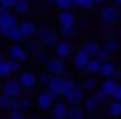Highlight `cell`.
<instances>
[{"instance_id":"obj_49","label":"cell","mask_w":121,"mask_h":119,"mask_svg":"<svg viewBox=\"0 0 121 119\" xmlns=\"http://www.w3.org/2000/svg\"><path fill=\"white\" fill-rule=\"evenodd\" d=\"M119 33H121V30H119Z\"/></svg>"},{"instance_id":"obj_36","label":"cell","mask_w":121,"mask_h":119,"mask_svg":"<svg viewBox=\"0 0 121 119\" xmlns=\"http://www.w3.org/2000/svg\"><path fill=\"white\" fill-rule=\"evenodd\" d=\"M14 4H16V0H0V7H2L4 11L14 9Z\"/></svg>"},{"instance_id":"obj_31","label":"cell","mask_w":121,"mask_h":119,"mask_svg":"<svg viewBox=\"0 0 121 119\" xmlns=\"http://www.w3.org/2000/svg\"><path fill=\"white\" fill-rule=\"evenodd\" d=\"M9 75H12L11 61L9 60H2V63H0V77H9Z\"/></svg>"},{"instance_id":"obj_7","label":"cell","mask_w":121,"mask_h":119,"mask_svg":"<svg viewBox=\"0 0 121 119\" xmlns=\"http://www.w3.org/2000/svg\"><path fill=\"white\" fill-rule=\"evenodd\" d=\"M82 100H84V91H82L81 84L76 82V86L72 88V91L65 96V103H70V107H79V105L82 103Z\"/></svg>"},{"instance_id":"obj_37","label":"cell","mask_w":121,"mask_h":119,"mask_svg":"<svg viewBox=\"0 0 121 119\" xmlns=\"http://www.w3.org/2000/svg\"><path fill=\"white\" fill-rule=\"evenodd\" d=\"M93 98H95V100L98 102L100 105H102V103H104V102H105V100H107L109 96H107V95H104V93L100 91V89H95V93H93Z\"/></svg>"},{"instance_id":"obj_34","label":"cell","mask_w":121,"mask_h":119,"mask_svg":"<svg viewBox=\"0 0 121 119\" xmlns=\"http://www.w3.org/2000/svg\"><path fill=\"white\" fill-rule=\"evenodd\" d=\"M55 5L60 9V12L72 9V2H70V0H55Z\"/></svg>"},{"instance_id":"obj_35","label":"cell","mask_w":121,"mask_h":119,"mask_svg":"<svg viewBox=\"0 0 121 119\" xmlns=\"http://www.w3.org/2000/svg\"><path fill=\"white\" fill-rule=\"evenodd\" d=\"M58 35H61V37H76L77 35V32H76V28H65V26H60V33Z\"/></svg>"},{"instance_id":"obj_32","label":"cell","mask_w":121,"mask_h":119,"mask_svg":"<svg viewBox=\"0 0 121 119\" xmlns=\"http://www.w3.org/2000/svg\"><path fill=\"white\" fill-rule=\"evenodd\" d=\"M33 107V102H32V98H21L19 100V112H28V110H32Z\"/></svg>"},{"instance_id":"obj_24","label":"cell","mask_w":121,"mask_h":119,"mask_svg":"<svg viewBox=\"0 0 121 119\" xmlns=\"http://www.w3.org/2000/svg\"><path fill=\"white\" fill-rule=\"evenodd\" d=\"M5 39H9V40H11L12 44H21L23 40H25V39H23V35H21V32L18 30V26H16V28H12V30H9V32H7Z\"/></svg>"},{"instance_id":"obj_25","label":"cell","mask_w":121,"mask_h":119,"mask_svg":"<svg viewBox=\"0 0 121 119\" xmlns=\"http://www.w3.org/2000/svg\"><path fill=\"white\" fill-rule=\"evenodd\" d=\"M67 119H84V110L81 107H69Z\"/></svg>"},{"instance_id":"obj_19","label":"cell","mask_w":121,"mask_h":119,"mask_svg":"<svg viewBox=\"0 0 121 119\" xmlns=\"http://www.w3.org/2000/svg\"><path fill=\"white\" fill-rule=\"evenodd\" d=\"M88 61H90V58L81 51V49L74 54V67H76L77 70H84V67H86V63H88Z\"/></svg>"},{"instance_id":"obj_4","label":"cell","mask_w":121,"mask_h":119,"mask_svg":"<svg viewBox=\"0 0 121 119\" xmlns=\"http://www.w3.org/2000/svg\"><path fill=\"white\" fill-rule=\"evenodd\" d=\"M119 9L116 5H105L102 11H100V19H102V23L105 25V26H111V25H114L116 21L119 19Z\"/></svg>"},{"instance_id":"obj_5","label":"cell","mask_w":121,"mask_h":119,"mask_svg":"<svg viewBox=\"0 0 121 119\" xmlns=\"http://www.w3.org/2000/svg\"><path fill=\"white\" fill-rule=\"evenodd\" d=\"M21 93H23V89H21V86H19V82L16 79L5 81V84H4V88H2V95H5L7 98H11V100H19Z\"/></svg>"},{"instance_id":"obj_41","label":"cell","mask_w":121,"mask_h":119,"mask_svg":"<svg viewBox=\"0 0 121 119\" xmlns=\"http://www.w3.org/2000/svg\"><path fill=\"white\" fill-rule=\"evenodd\" d=\"M11 72L12 74H19L21 72V63H19V61H11Z\"/></svg>"},{"instance_id":"obj_6","label":"cell","mask_w":121,"mask_h":119,"mask_svg":"<svg viewBox=\"0 0 121 119\" xmlns=\"http://www.w3.org/2000/svg\"><path fill=\"white\" fill-rule=\"evenodd\" d=\"M46 70L53 77H61L67 72V65H65V61L60 60V58H51L46 63Z\"/></svg>"},{"instance_id":"obj_27","label":"cell","mask_w":121,"mask_h":119,"mask_svg":"<svg viewBox=\"0 0 121 119\" xmlns=\"http://www.w3.org/2000/svg\"><path fill=\"white\" fill-rule=\"evenodd\" d=\"M107 114L111 117H119L121 116V102H111L109 109H107Z\"/></svg>"},{"instance_id":"obj_21","label":"cell","mask_w":121,"mask_h":119,"mask_svg":"<svg viewBox=\"0 0 121 119\" xmlns=\"http://www.w3.org/2000/svg\"><path fill=\"white\" fill-rule=\"evenodd\" d=\"M82 105H84V109H82V110H84V112H90V114H95L100 109V103L95 100L93 96H88L86 100H82Z\"/></svg>"},{"instance_id":"obj_48","label":"cell","mask_w":121,"mask_h":119,"mask_svg":"<svg viewBox=\"0 0 121 119\" xmlns=\"http://www.w3.org/2000/svg\"><path fill=\"white\" fill-rule=\"evenodd\" d=\"M119 51H121V42H119Z\"/></svg>"},{"instance_id":"obj_10","label":"cell","mask_w":121,"mask_h":119,"mask_svg":"<svg viewBox=\"0 0 121 119\" xmlns=\"http://www.w3.org/2000/svg\"><path fill=\"white\" fill-rule=\"evenodd\" d=\"M53 49H55L56 58L65 60L67 56H70V53H72V44H70L69 40H58V42H56V46L53 47Z\"/></svg>"},{"instance_id":"obj_15","label":"cell","mask_w":121,"mask_h":119,"mask_svg":"<svg viewBox=\"0 0 121 119\" xmlns=\"http://www.w3.org/2000/svg\"><path fill=\"white\" fill-rule=\"evenodd\" d=\"M67 112H69V105L63 103V102H58L51 107L53 119H67Z\"/></svg>"},{"instance_id":"obj_26","label":"cell","mask_w":121,"mask_h":119,"mask_svg":"<svg viewBox=\"0 0 121 119\" xmlns=\"http://www.w3.org/2000/svg\"><path fill=\"white\" fill-rule=\"evenodd\" d=\"M33 60H35L37 65H46L49 60H51V56H49L48 49H42L40 53H37V54H33Z\"/></svg>"},{"instance_id":"obj_18","label":"cell","mask_w":121,"mask_h":119,"mask_svg":"<svg viewBox=\"0 0 121 119\" xmlns=\"http://www.w3.org/2000/svg\"><path fill=\"white\" fill-rule=\"evenodd\" d=\"M118 84L119 82H116V79H105L100 84V91H102L104 95H107V96H112V93H114V89H116Z\"/></svg>"},{"instance_id":"obj_11","label":"cell","mask_w":121,"mask_h":119,"mask_svg":"<svg viewBox=\"0 0 121 119\" xmlns=\"http://www.w3.org/2000/svg\"><path fill=\"white\" fill-rule=\"evenodd\" d=\"M18 30L21 32V35H23L25 40H26V39H33L35 33H37V26H35V23H32V21L18 23Z\"/></svg>"},{"instance_id":"obj_9","label":"cell","mask_w":121,"mask_h":119,"mask_svg":"<svg viewBox=\"0 0 121 119\" xmlns=\"http://www.w3.org/2000/svg\"><path fill=\"white\" fill-rule=\"evenodd\" d=\"M9 58L11 61H19V63H25L28 60V53L25 51V47L21 44H12L9 47Z\"/></svg>"},{"instance_id":"obj_12","label":"cell","mask_w":121,"mask_h":119,"mask_svg":"<svg viewBox=\"0 0 121 119\" xmlns=\"http://www.w3.org/2000/svg\"><path fill=\"white\" fill-rule=\"evenodd\" d=\"M100 75H104L105 79H116V75H118V67H116L114 61H104L102 67H100Z\"/></svg>"},{"instance_id":"obj_2","label":"cell","mask_w":121,"mask_h":119,"mask_svg":"<svg viewBox=\"0 0 121 119\" xmlns=\"http://www.w3.org/2000/svg\"><path fill=\"white\" fill-rule=\"evenodd\" d=\"M18 23H19L18 18H16L11 11H2L0 12V35L5 37L9 30L18 26Z\"/></svg>"},{"instance_id":"obj_45","label":"cell","mask_w":121,"mask_h":119,"mask_svg":"<svg viewBox=\"0 0 121 119\" xmlns=\"http://www.w3.org/2000/svg\"><path fill=\"white\" fill-rule=\"evenodd\" d=\"M114 4H116V7H118V5H121V0H114Z\"/></svg>"},{"instance_id":"obj_44","label":"cell","mask_w":121,"mask_h":119,"mask_svg":"<svg viewBox=\"0 0 121 119\" xmlns=\"http://www.w3.org/2000/svg\"><path fill=\"white\" fill-rule=\"evenodd\" d=\"M107 0H93V5H104Z\"/></svg>"},{"instance_id":"obj_17","label":"cell","mask_w":121,"mask_h":119,"mask_svg":"<svg viewBox=\"0 0 121 119\" xmlns=\"http://www.w3.org/2000/svg\"><path fill=\"white\" fill-rule=\"evenodd\" d=\"M23 47H25V51L28 53V56H30V54H37V53H40L44 49L42 44H40L35 37H33V39H26V44H25Z\"/></svg>"},{"instance_id":"obj_8","label":"cell","mask_w":121,"mask_h":119,"mask_svg":"<svg viewBox=\"0 0 121 119\" xmlns=\"http://www.w3.org/2000/svg\"><path fill=\"white\" fill-rule=\"evenodd\" d=\"M35 103H37V107H39V110L48 112V110H51V107L55 105V98L49 95L48 91H40L35 98Z\"/></svg>"},{"instance_id":"obj_40","label":"cell","mask_w":121,"mask_h":119,"mask_svg":"<svg viewBox=\"0 0 121 119\" xmlns=\"http://www.w3.org/2000/svg\"><path fill=\"white\" fill-rule=\"evenodd\" d=\"M112 102H121V84L116 86L114 93H112Z\"/></svg>"},{"instance_id":"obj_47","label":"cell","mask_w":121,"mask_h":119,"mask_svg":"<svg viewBox=\"0 0 121 119\" xmlns=\"http://www.w3.org/2000/svg\"><path fill=\"white\" fill-rule=\"evenodd\" d=\"M2 60H4V58H2V56H0V63H2Z\"/></svg>"},{"instance_id":"obj_13","label":"cell","mask_w":121,"mask_h":119,"mask_svg":"<svg viewBox=\"0 0 121 119\" xmlns=\"http://www.w3.org/2000/svg\"><path fill=\"white\" fill-rule=\"evenodd\" d=\"M61 84H63V77H53L48 82V93L53 98L55 96H61Z\"/></svg>"},{"instance_id":"obj_38","label":"cell","mask_w":121,"mask_h":119,"mask_svg":"<svg viewBox=\"0 0 121 119\" xmlns=\"http://www.w3.org/2000/svg\"><path fill=\"white\" fill-rule=\"evenodd\" d=\"M11 103V98H7L5 95H0V110H7Z\"/></svg>"},{"instance_id":"obj_29","label":"cell","mask_w":121,"mask_h":119,"mask_svg":"<svg viewBox=\"0 0 121 119\" xmlns=\"http://www.w3.org/2000/svg\"><path fill=\"white\" fill-rule=\"evenodd\" d=\"M72 7H79V9H93V0H70Z\"/></svg>"},{"instance_id":"obj_16","label":"cell","mask_w":121,"mask_h":119,"mask_svg":"<svg viewBox=\"0 0 121 119\" xmlns=\"http://www.w3.org/2000/svg\"><path fill=\"white\" fill-rule=\"evenodd\" d=\"M98 49H100V44H98V42H95V40H88V42L82 44L81 51L84 53L88 58H95V56H97V53H98Z\"/></svg>"},{"instance_id":"obj_23","label":"cell","mask_w":121,"mask_h":119,"mask_svg":"<svg viewBox=\"0 0 121 119\" xmlns=\"http://www.w3.org/2000/svg\"><path fill=\"white\" fill-rule=\"evenodd\" d=\"M100 67H102V61H98L97 58H90V61L86 63L84 70L90 74V75H95V74L100 72Z\"/></svg>"},{"instance_id":"obj_1","label":"cell","mask_w":121,"mask_h":119,"mask_svg":"<svg viewBox=\"0 0 121 119\" xmlns=\"http://www.w3.org/2000/svg\"><path fill=\"white\" fill-rule=\"evenodd\" d=\"M35 39L42 44V47H55L56 42H58V33L53 28L49 26H40L37 28V33H35Z\"/></svg>"},{"instance_id":"obj_20","label":"cell","mask_w":121,"mask_h":119,"mask_svg":"<svg viewBox=\"0 0 121 119\" xmlns=\"http://www.w3.org/2000/svg\"><path fill=\"white\" fill-rule=\"evenodd\" d=\"M81 88H82V91H95L98 88V81L93 75H86L81 82Z\"/></svg>"},{"instance_id":"obj_22","label":"cell","mask_w":121,"mask_h":119,"mask_svg":"<svg viewBox=\"0 0 121 119\" xmlns=\"http://www.w3.org/2000/svg\"><path fill=\"white\" fill-rule=\"evenodd\" d=\"M14 11H16V14H19V16L28 14V12H30V0H16Z\"/></svg>"},{"instance_id":"obj_30","label":"cell","mask_w":121,"mask_h":119,"mask_svg":"<svg viewBox=\"0 0 121 119\" xmlns=\"http://www.w3.org/2000/svg\"><path fill=\"white\" fill-rule=\"evenodd\" d=\"M76 86V81H72V79H63V84H61V96H67L70 91H72V88Z\"/></svg>"},{"instance_id":"obj_14","label":"cell","mask_w":121,"mask_h":119,"mask_svg":"<svg viewBox=\"0 0 121 119\" xmlns=\"http://www.w3.org/2000/svg\"><path fill=\"white\" fill-rule=\"evenodd\" d=\"M58 23L60 26H65V28H74L76 25V14L72 11H63L58 14Z\"/></svg>"},{"instance_id":"obj_39","label":"cell","mask_w":121,"mask_h":119,"mask_svg":"<svg viewBox=\"0 0 121 119\" xmlns=\"http://www.w3.org/2000/svg\"><path fill=\"white\" fill-rule=\"evenodd\" d=\"M49 79H51V75H49L48 72H42L39 77H37V82H40L42 86H48V82H49Z\"/></svg>"},{"instance_id":"obj_3","label":"cell","mask_w":121,"mask_h":119,"mask_svg":"<svg viewBox=\"0 0 121 119\" xmlns=\"http://www.w3.org/2000/svg\"><path fill=\"white\" fill-rule=\"evenodd\" d=\"M18 82L23 91H33V88L37 86V74H33L32 70H21Z\"/></svg>"},{"instance_id":"obj_43","label":"cell","mask_w":121,"mask_h":119,"mask_svg":"<svg viewBox=\"0 0 121 119\" xmlns=\"http://www.w3.org/2000/svg\"><path fill=\"white\" fill-rule=\"evenodd\" d=\"M9 119H26V117H25L23 112H19V110H18V112H11L9 114Z\"/></svg>"},{"instance_id":"obj_28","label":"cell","mask_w":121,"mask_h":119,"mask_svg":"<svg viewBox=\"0 0 121 119\" xmlns=\"http://www.w3.org/2000/svg\"><path fill=\"white\" fill-rule=\"evenodd\" d=\"M104 47H105L107 51L111 53V56H112L114 53H118V51H119V42H118V40L114 39V37H111V39H109V40L105 42V46H104Z\"/></svg>"},{"instance_id":"obj_46","label":"cell","mask_w":121,"mask_h":119,"mask_svg":"<svg viewBox=\"0 0 121 119\" xmlns=\"http://www.w3.org/2000/svg\"><path fill=\"white\" fill-rule=\"evenodd\" d=\"M46 2H49V4H55V0H46Z\"/></svg>"},{"instance_id":"obj_33","label":"cell","mask_w":121,"mask_h":119,"mask_svg":"<svg viewBox=\"0 0 121 119\" xmlns=\"http://www.w3.org/2000/svg\"><path fill=\"white\" fill-rule=\"evenodd\" d=\"M95 58H97L98 61H102V63H104V61H109V60H111V53H109L105 47L102 46V47L98 49V53H97V56H95Z\"/></svg>"},{"instance_id":"obj_42","label":"cell","mask_w":121,"mask_h":119,"mask_svg":"<svg viewBox=\"0 0 121 119\" xmlns=\"http://www.w3.org/2000/svg\"><path fill=\"white\" fill-rule=\"evenodd\" d=\"M9 112H18L19 110V100H11V103H9Z\"/></svg>"}]
</instances>
